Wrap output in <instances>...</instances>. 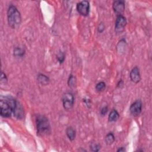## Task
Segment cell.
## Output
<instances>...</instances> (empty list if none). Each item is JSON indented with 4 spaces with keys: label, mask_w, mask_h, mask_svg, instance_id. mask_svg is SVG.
I'll return each mask as SVG.
<instances>
[{
    "label": "cell",
    "mask_w": 152,
    "mask_h": 152,
    "mask_svg": "<svg viewBox=\"0 0 152 152\" xmlns=\"http://www.w3.org/2000/svg\"><path fill=\"white\" fill-rule=\"evenodd\" d=\"M17 101L12 96L1 97L0 101V114L4 118L12 115L16 105Z\"/></svg>",
    "instance_id": "6da1fadb"
},
{
    "label": "cell",
    "mask_w": 152,
    "mask_h": 152,
    "mask_svg": "<svg viewBox=\"0 0 152 152\" xmlns=\"http://www.w3.org/2000/svg\"><path fill=\"white\" fill-rule=\"evenodd\" d=\"M7 19L9 26L13 29H18L21 23V17L17 8L11 5L7 11Z\"/></svg>",
    "instance_id": "7a4b0ae2"
},
{
    "label": "cell",
    "mask_w": 152,
    "mask_h": 152,
    "mask_svg": "<svg viewBox=\"0 0 152 152\" xmlns=\"http://www.w3.org/2000/svg\"><path fill=\"white\" fill-rule=\"evenodd\" d=\"M38 134L46 135L50 133L51 126L48 118L43 115H39L36 119Z\"/></svg>",
    "instance_id": "3957f363"
},
{
    "label": "cell",
    "mask_w": 152,
    "mask_h": 152,
    "mask_svg": "<svg viewBox=\"0 0 152 152\" xmlns=\"http://www.w3.org/2000/svg\"><path fill=\"white\" fill-rule=\"evenodd\" d=\"M62 101L65 110H71L73 107L74 103V97L73 94L71 93H66L64 94L62 98Z\"/></svg>",
    "instance_id": "277c9868"
},
{
    "label": "cell",
    "mask_w": 152,
    "mask_h": 152,
    "mask_svg": "<svg viewBox=\"0 0 152 152\" xmlns=\"http://www.w3.org/2000/svg\"><path fill=\"white\" fill-rule=\"evenodd\" d=\"M77 10L83 16H88L90 13V4L88 1H83L77 4Z\"/></svg>",
    "instance_id": "5b68a950"
},
{
    "label": "cell",
    "mask_w": 152,
    "mask_h": 152,
    "mask_svg": "<svg viewBox=\"0 0 152 152\" xmlns=\"http://www.w3.org/2000/svg\"><path fill=\"white\" fill-rule=\"evenodd\" d=\"M127 25V19L123 16H118L116 21H115V29L117 33H121L124 30Z\"/></svg>",
    "instance_id": "8992f818"
},
{
    "label": "cell",
    "mask_w": 152,
    "mask_h": 152,
    "mask_svg": "<svg viewBox=\"0 0 152 152\" xmlns=\"http://www.w3.org/2000/svg\"><path fill=\"white\" fill-rule=\"evenodd\" d=\"M142 111V102L140 100H137L131 104L129 107L131 114L134 116H138Z\"/></svg>",
    "instance_id": "52a82bcc"
},
{
    "label": "cell",
    "mask_w": 152,
    "mask_h": 152,
    "mask_svg": "<svg viewBox=\"0 0 152 152\" xmlns=\"http://www.w3.org/2000/svg\"><path fill=\"white\" fill-rule=\"evenodd\" d=\"M113 9L117 16L123 15L125 10V1H115L113 3Z\"/></svg>",
    "instance_id": "ba28073f"
},
{
    "label": "cell",
    "mask_w": 152,
    "mask_h": 152,
    "mask_svg": "<svg viewBox=\"0 0 152 152\" xmlns=\"http://www.w3.org/2000/svg\"><path fill=\"white\" fill-rule=\"evenodd\" d=\"M24 114L25 112L23 106L20 104V102L17 101L16 105L13 112L14 117L16 118L17 119H21L24 117Z\"/></svg>",
    "instance_id": "9c48e42d"
},
{
    "label": "cell",
    "mask_w": 152,
    "mask_h": 152,
    "mask_svg": "<svg viewBox=\"0 0 152 152\" xmlns=\"http://www.w3.org/2000/svg\"><path fill=\"white\" fill-rule=\"evenodd\" d=\"M130 79L135 83H138L141 80L140 70L137 67H134L130 72Z\"/></svg>",
    "instance_id": "30bf717a"
},
{
    "label": "cell",
    "mask_w": 152,
    "mask_h": 152,
    "mask_svg": "<svg viewBox=\"0 0 152 152\" xmlns=\"http://www.w3.org/2000/svg\"><path fill=\"white\" fill-rule=\"evenodd\" d=\"M38 81L43 86H46L49 84V79L45 74H39L38 75V77H37Z\"/></svg>",
    "instance_id": "8fae6325"
},
{
    "label": "cell",
    "mask_w": 152,
    "mask_h": 152,
    "mask_svg": "<svg viewBox=\"0 0 152 152\" xmlns=\"http://www.w3.org/2000/svg\"><path fill=\"white\" fill-rule=\"evenodd\" d=\"M119 118V115L118 111L115 110H113L111 111L109 117H108V121L110 122H115Z\"/></svg>",
    "instance_id": "7c38bea8"
},
{
    "label": "cell",
    "mask_w": 152,
    "mask_h": 152,
    "mask_svg": "<svg viewBox=\"0 0 152 152\" xmlns=\"http://www.w3.org/2000/svg\"><path fill=\"white\" fill-rule=\"evenodd\" d=\"M66 134L70 141H73L75 138V130L71 127H69L66 129Z\"/></svg>",
    "instance_id": "4fadbf2b"
},
{
    "label": "cell",
    "mask_w": 152,
    "mask_h": 152,
    "mask_svg": "<svg viewBox=\"0 0 152 152\" xmlns=\"http://www.w3.org/2000/svg\"><path fill=\"white\" fill-rule=\"evenodd\" d=\"M25 54V49L23 48L16 47L14 49V55L17 57H22Z\"/></svg>",
    "instance_id": "5bb4252c"
},
{
    "label": "cell",
    "mask_w": 152,
    "mask_h": 152,
    "mask_svg": "<svg viewBox=\"0 0 152 152\" xmlns=\"http://www.w3.org/2000/svg\"><path fill=\"white\" fill-rule=\"evenodd\" d=\"M105 142L107 145H111L115 142V136L112 133H110L106 135Z\"/></svg>",
    "instance_id": "9a60e30c"
},
{
    "label": "cell",
    "mask_w": 152,
    "mask_h": 152,
    "mask_svg": "<svg viewBox=\"0 0 152 152\" xmlns=\"http://www.w3.org/2000/svg\"><path fill=\"white\" fill-rule=\"evenodd\" d=\"M75 83H76V79L74 77L73 75H70V76L69 77L68 80V85L71 88H74L75 86Z\"/></svg>",
    "instance_id": "2e32d148"
},
{
    "label": "cell",
    "mask_w": 152,
    "mask_h": 152,
    "mask_svg": "<svg viewBox=\"0 0 152 152\" xmlns=\"http://www.w3.org/2000/svg\"><path fill=\"white\" fill-rule=\"evenodd\" d=\"M105 88H106V84L103 81L99 82L96 85V89L98 92L103 91L105 89Z\"/></svg>",
    "instance_id": "e0dca14e"
},
{
    "label": "cell",
    "mask_w": 152,
    "mask_h": 152,
    "mask_svg": "<svg viewBox=\"0 0 152 152\" xmlns=\"http://www.w3.org/2000/svg\"><path fill=\"white\" fill-rule=\"evenodd\" d=\"M57 58L58 61V62L60 63V64H62L64 62V60H65V58H66V55H65V53L62 52V51H60V52H58V53L57 54Z\"/></svg>",
    "instance_id": "ac0fdd59"
},
{
    "label": "cell",
    "mask_w": 152,
    "mask_h": 152,
    "mask_svg": "<svg viewBox=\"0 0 152 152\" xmlns=\"http://www.w3.org/2000/svg\"><path fill=\"white\" fill-rule=\"evenodd\" d=\"M91 150L93 151H98L101 149V145L99 144H96V143H92L90 146Z\"/></svg>",
    "instance_id": "d6986e66"
},
{
    "label": "cell",
    "mask_w": 152,
    "mask_h": 152,
    "mask_svg": "<svg viewBox=\"0 0 152 152\" xmlns=\"http://www.w3.org/2000/svg\"><path fill=\"white\" fill-rule=\"evenodd\" d=\"M3 82H4L5 84L7 82V78L5 74L2 71L1 74V83H3Z\"/></svg>",
    "instance_id": "ffe728a7"
},
{
    "label": "cell",
    "mask_w": 152,
    "mask_h": 152,
    "mask_svg": "<svg viewBox=\"0 0 152 152\" xmlns=\"http://www.w3.org/2000/svg\"><path fill=\"white\" fill-rule=\"evenodd\" d=\"M105 25L103 23H101L99 25V26L98 27H97V30H98V32L100 34L102 33V32L105 30Z\"/></svg>",
    "instance_id": "44dd1931"
},
{
    "label": "cell",
    "mask_w": 152,
    "mask_h": 152,
    "mask_svg": "<svg viewBox=\"0 0 152 152\" xmlns=\"http://www.w3.org/2000/svg\"><path fill=\"white\" fill-rule=\"evenodd\" d=\"M108 111V107L107 106H104L103 107H102V109L101 110V114L102 116H105L107 112Z\"/></svg>",
    "instance_id": "7402d4cb"
},
{
    "label": "cell",
    "mask_w": 152,
    "mask_h": 152,
    "mask_svg": "<svg viewBox=\"0 0 152 152\" xmlns=\"http://www.w3.org/2000/svg\"><path fill=\"white\" fill-rule=\"evenodd\" d=\"M117 86H118V88H123V86H124V81L122 80H121L120 81H119Z\"/></svg>",
    "instance_id": "603a6c76"
},
{
    "label": "cell",
    "mask_w": 152,
    "mask_h": 152,
    "mask_svg": "<svg viewBox=\"0 0 152 152\" xmlns=\"http://www.w3.org/2000/svg\"><path fill=\"white\" fill-rule=\"evenodd\" d=\"M126 151V150H125V148H124V147H120V148L118 149L117 150V151H118V152H121V151L124 152V151Z\"/></svg>",
    "instance_id": "cb8c5ba5"
}]
</instances>
